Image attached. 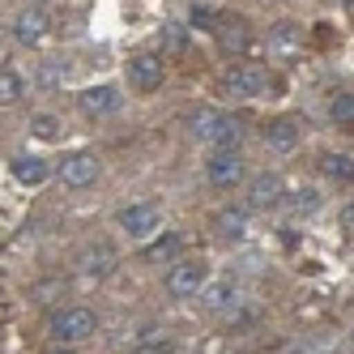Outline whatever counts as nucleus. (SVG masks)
Segmentation results:
<instances>
[{"label":"nucleus","mask_w":354,"mask_h":354,"mask_svg":"<svg viewBox=\"0 0 354 354\" xmlns=\"http://www.w3.org/2000/svg\"><path fill=\"white\" fill-rule=\"evenodd\" d=\"M214 226H218L222 239H243V231H248V209L243 205H222L218 218H214Z\"/></svg>","instance_id":"16"},{"label":"nucleus","mask_w":354,"mask_h":354,"mask_svg":"<svg viewBox=\"0 0 354 354\" xmlns=\"http://www.w3.org/2000/svg\"><path fill=\"white\" fill-rule=\"evenodd\" d=\"M98 158L94 154H68V158H60V167H56V175L68 184V188H90L94 180H98Z\"/></svg>","instance_id":"5"},{"label":"nucleus","mask_w":354,"mask_h":354,"mask_svg":"<svg viewBox=\"0 0 354 354\" xmlns=\"http://www.w3.org/2000/svg\"><path fill=\"white\" fill-rule=\"evenodd\" d=\"M342 5H346V9H354V0H342Z\"/></svg>","instance_id":"30"},{"label":"nucleus","mask_w":354,"mask_h":354,"mask_svg":"<svg viewBox=\"0 0 354 354\" xmlns=\"http://www.w3.org/2000/svg\"><path fill=\"white\" fill-rule=\"evenodd\" d=\"M167 47H171V52H184V47H188V35H184L180 26H167Z\"/></svg>","instance_id":"27"},{"label":"nucleus","mask_w":354,"mask_h":354,"mask_svg":"<svg viewBox=\"0 0 354 354\" xmlns=\"http://www.w3.org/2000/svg\"><path fill=\"white\" fill-rule=\"evenodd\" d=\"M13 39L21 43V47H39L43 39H47V13L43 9H21L17 17H13Z\"/></svg>","instance_id":"7"},{"label":"nucleus","mask_w":354,"mask_h":354,"mask_svg":"<svg viewBox=\"0 0 354 354\" xmlns=\"http://www.w3.org/2000/svg\"><path fill=\"white\" fill-rule=\"evenodd\" d=\"M265 141H269L273 154H290V149L299 145V124H295V120H286V115L269 120V124H265Z\"/></svg>","instance_id":"13"},{"label":"nucleus","mask_w":354,"mask_h":354,"mask_svg":"<svg viewBox=\"0 0 354 354\" xmlns=\"http://www.w3.org/2000/svg\"><path fill=\"white\" fill-rule=\"evenodd\" d=\"M226 90L239 94V98H257V94L265 90V68H257V64L231 68V73H226Z\"/></svg>","instance_id":"11"},{"label":"nucleus","mask_w":354,"mask_h":354,"mask_svg":"<svg viewBox=\"0 0 354 354\" xmlns=\"http://www.w3.org/2000/svg\"><path fill=\"white\" fill-rule=\"evenodd\" d=\"M350 350H354V337H350Z\"/></svg>","instance_id":"31"},{"label":"nucleus","mask_w":354,"mask_h":354,"mask_svg":"<svg viewBox=\"0 0 354 354\" xmlns=\"http://www.w3.org/2000/svg\"><path fill=\"white\" fill-rule=\"evenodd\" d=\"M77 107L86 115H111V111H120V90L115 86H90V90H82Z\"/></svg>","instance_id":"12"},{"label":"nucleus","mask_w":354,"mask_h":354,"mask_svg":"<svg viewBox=\"0 0 354 354\" xmlns=\"http://www.w3.org/2000/svg\"><path fill=\"white\" fill-rule=\"evenodd\" d=\"M158 222H162V214H158V205H149V201H137V205L120 209V231L133 235V239H149L158 231Z\"/></svg>","instance_id":"3"},{"label":"nucleus","mask_w":354,"mask_h":354,"mask_svg":"<svg viewBox=\"0 0 354 354\" xmlns=\"http://www.w3.org/2000/svg\"><path fill=\"white\" fill-rule=\"evenodd\" d=\"M13 180L26 184V188L43 184V180H47V162H43V158H13Z\"/></svg>","instance_id":"18"},{"label":"nucleus","mask_w":354,"mask_h":354,"mask_svg":"<svg viewBox=\"0 0 354 354\" xmlns=\"http://www.w3.org/2000/svg\"><path fill=\"white\" fill-rule=\"evenodd\" d=\"M201 290H205V265L201 261H184L167 273V295L171 299H192Z\"/></svg>","instance_id":"4"},{"label":"nucleus","mask_w":354,"mask_h":354,"mask_svg":"<svg viewBox=\"0 0 354 354\" xmlns=\"http://www.w3.org/2000/svg\"><path fill=\"white\" fill-rule=\"evenodd\" d=\"M342 231H354V205L342 209Z\"/></svg>","instance_id":"29"},{"label":"nucleus","mask_w":354,"mask_h":354,"mask_svg":"<svg viewBox=\"0 0 354 354\" xmlns=\"http://www.w3.org/2000/svg\"><path fill=\"white\" fill-rule=\"evenodd\" d=\"M218 120H222V111H218V107H201V111H192V115H188L184 129H188V137H192V141L209 145V141H214V133H218Z\"/></svg>","instance_id":"14"},{"label":"nucleus","mask_w":354,"mask_h":354,"mask_svg":"<svg viewBox=\"0 0 354 354\" xmlns=\"http://www.w3.org/2000/svg\"><path fill=\"white\" fill-rule=\"evenodd\" d=\"M328 115H333V124H354V94H333V103H328Z\"/></svg>","instance_id":"22"},{"label":"nucleus","mask_w":354,"mask_h":354,"mask_svg":"<svg viewBox=\"0 0 354 354\" xmlns=\"http://www.w3.org/2000/svg\"><path fill=\"white\" fill-rule=\"evenodd\" d=\"M180 252H184V239L175 235V231H162L154 243H145V252H141V257H145L149 265H167V261H175V257H180Z\"/></svg>","instance_id":"15"},{"label":"nucleus","mask_w":354,"mask_h":354,"mask_svg":"<svg viewBox=\"0 0 354 354\" xmlns=\"http://www.w3.org/2000/svg\"><path fill=\"white\" fill-rule=\"evenodd\" d=\"M98 328V320H94V312L90 308H82V303H68V308H56L52 316H47V337L52 342H86L90 333Z\"/></svg>","instance_id":"1"},{"label":"nucleus","mask_w":354,"mask_h":354,"mask_svg":"<svg viewBox=\"0 0 354 354\" xmlns=\"http://www.w3.org/2000/svg\"><path fill=\"white\" fill-rule=\"evenodd\" d=\"M21 90H26V82H21L17 68H0V107H9L21 98Z\"/></svg>","instance_id":"19"},{"label":"nucleus","mask_w":354,"mask_h":354,"mask_svg":"<svg viewBox=\"0 0 354 354\" xmlns=\"http://www.w3.org/2000/svg\"><path fill=\"white\" fill-rule=\"evenodd\" d=\"M129 73H133V86H137V90H158L167 68H162V56H154V52H141V56H133Z\"/></svg>","instance_id":"10"},{"label":"nucleus","mask_w":354,"mask_h":354,"mask_svg":"<svg viewBox=\"0 0 354 354\" xmlns=\"http://www.w3.org/2000/svg\"><path fill=\"white\" fill-rule=\"evenodd\" d=\"M209 184L214 188H235L243 180V158H239V149H214V158H209Z\"/></svg>","instance_id":"6"},{"label":"nucleus","mask_w":354,"mask_h":354,"mask_svg":"<svg viewBox=\"0 0 354 354\" xmlns=\"http://www.w3.org/2000/svg\"><path fill=\"white\" fill-rule=\"evenodd\" d=\"M39 82H43V86H56V82H60V68H43Z\"/></svg>","instance_id":"28"},{"label":"nucleus","mask_w":354,"mask_h":354,"mask_svg":"<svg viewBox=\"0 0 354 354\" xmlns=\"http://www.w3.org/2000/svg\"><path fill=\"white\" fill-rule=\"evenodd\" d=\"M269 47H273L277 56H295L299 52V30L295 26H273L269 30Z\"/></svg>","instance_id":"20"},{"label":"nucleus","mask_w":354,"mask_h":354,"mask_svg":"<svg viewBox=\"0 0 354 354\" xmlns=\"http://www.w3.org/2000/svg\"><path fill=\"white\" fill-rule=\"evenodd\" d=\"M239 137H243V129H239V120H231V115H222L218 120V133H214V149H235L239 145Z\"/></svg>","instance_id":"21"},{"label":"nucleus","mask_w":354,"mask_h":354,"mask_svg":"<svg viewBox=\"0 0 354 354\" xmlns=\"http://www.w3.org/2000/svg\"><path fill=\"white\" fill-rule=\"evenodd\" d=\"M141 354H180V342L167 337V333H158V337H149V342L141 346Z\"/></svg>","instance_id":"25"},{"label":"nucleus","mask_w":354,"mask_h":354,"mask_svg":"<svg viewBox=\"0 0 354 354\" xmlns=\"http://www.w3.org/2000/svg\"><path fill=\"white\" fill-rule=\"evenodd\" d=\"M201 299H205V312H214V316H239V312H248L243 286L231 282V277H218L214 286L201 290Z\"/></svg>","instance_id":"2"},{"label":"nucleus","mask_w":354,"mask_h":354,"mask_svg":"<svg viewBox=\"0 0 354 354\" xmlns=\"http://www.w3.org/2000/svg\"><path fill=\"white\" fill-rule=\"evenodd\" d=\"M82 273L90 277V282H103V277H111V273H115V248L90 243V248L82 252Z\"/></svg>","instance_id":"9"},{"label":"nucleus","mask_w":354,"mask_h":354,"mask_svg":"<svg viewBox=\"0 0 354 354\" xmlns=\"http://www.w3.org/2000/svg\"><path fill=\"white\" fill-rule=\"evenodd\" d=\"M320 175H328V180H337V184H350L354 180V158L350 154H337V149H328V154H320Z\"/></svg>","instance_id":"17"},{"label":"nucleus","mask_w":354,"mask_h":354,"mask_svg":"<svg viewBox=\"0 0 354 354\" xmlns=\"http://www.w3.org/2000/svg\"><path fill=\"white\" fill-rule=\"evenodd\" d=\"M316 209H320V192H316V188H303V192L295 196V214L308 218V214H316Z\"/></svg>","instance_id":"26"},{"label":"nucleus","mask_w":354,"mask_h":354,"mask_svg":"<svg viewBox=\"0 0 354 354\" xmlns=\"http://www.w3.org/2000/svg\"><path fill=\"white\" fill-rule=\"evenodd\" d=\"M56 133H60V120H56V115H35V120H30V137H35V141H52Z\"/></svg>","instance_id":"23"},{"label":"nucleus","mask_w":354,"mask_h":354,"mask_svg":"<svg viewBox=\"0 0 354 354\" xmlns=\"http://www.w3.org/2000/svg\"><path fill=\"white\" fill-rule=\"evenodd\" d=\"M286 184H282V175L277 171H261L257 180H252V192H248V205L252 209H273L277 201H282Z\"/></svg>","instance_id":"8"},{"label":"nucleus","mask_w":354,"mask_h":354,"mask_svg":"<svg viewBox=\"0 0 354 354\" xmlns=\"http://www.w3.org/2000/svg\"><path fill=\"white\" fill-rule=\"evenodd\" d=\"M218 39H222V52H231V56L248 47V30H243V26H226Z\"/></svg>","instance_id":"24"}]
</instances>
